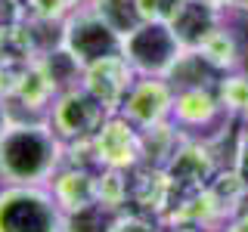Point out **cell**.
Returning <instances> with one entry per match:
<instances>
[{"label":"cell","instance_id":"1","mask_svg":"<svg viewBox=\"0 0 248 232\" xmlns=\"http://www.w3.org/2000/svg\"><path fill=\"white\" fill-rule=\"evenodd\" d=\"M68 145L56 136L50 121L16 118L0 127V186H50L65 164Z\"/></svg>","mask_w":248,"mask_h":232},{"label":"cell","instance_id":"2","mask_svg":"<svg viewBox=\"0 0 248 232\" xmlns=\"http://www.w3.org/2000/svg\"><path fill=\"white\" fill-rule=\"evenodd\" d=\"M62 217L50 186H0V232H62Z\"/></svg>","mask_w":248,"mask_h":232},{"label":"cell","instance_id":"3","mask_svg":"<svg viewBox=\"0 0 248 232\" xmlns=\"http://www.w3.org/2000/svg\"><path fill=\"white\" fill-rule=\"evenodd\" d=\"M121 44H124V37L108 25L90 3L75 6V10L65 13V19H62L59 46L81 68H90L103 59L121 56Z\"/></svg>","mask_w":248,"mask_h":232},{"label":"cell","instance_id":"4","mask_svg":"<svg viewBox=\"0 0 248 232\" xmlns=\"http://www.w3.org/2000/svg\"><path fill=\"white\" fill-rule=\"evenodd\" d=\"M183 50L186 46L180 44L170 22L161 19H146L140 28L124 34L121 44V56L137 72V77H168L180 62Z\"/></svg>","mask_w":248,"mask_h":232},{"label":"cell","instance_id":"5","mask_svg":"<svg viewBox=\"0 0 248 232\" xmlns=\"http://www.w3.org/2000/svg\"><path fill=\"white\" fill-rule=\"evenodd\" d=\"M108 115L112 112H108L84 84H75V87L59 90L56 96H53V102H50L44 118L50 121V127L56 130V136L65 145H75V143L87 145L90 139L96 136V130L106 124Z\"/></svg>","mask_w":248,"mask_h":232},{"label":"cell","instance_id":"6","mask_svg":"<svg viewBox=\"0 0 248 232\" xmlns=\"http://www.w3.org/2000/svg\"><path fill=\"white\" fill-rule=\"evenodd\" d=\"M174 84L168 77H137L118 108L121 118H127L137 130H149L168 124L174 115Z\"/></svg>","mask_w":248,"mask_h":232},{"label":"cell","instance_id":"7","mask_svg":"<svg viewBox=\"0 0 248 232\" xmlns=\"http://www.w3.org/2000/svg\"><path fill=\"white\" fill-rule=\"evenodd\" d=\"M90 152L99 167L130 170L143 161V130H137L127 118L115 112L90 139Z\"/></svg>","mask_w":248,"mask_h":232},{"label":"cell","instance_id":"8","mask_svg":"<svg viewBox=\"0 0 248 232\" xmlns=\"http://www.w3.org/2000/svg\"><path fill=\"white\" fill-rule=\"evenodd\" d=\"M134 81H137V72L127 65V59H124V56L103 59V62H96V65H90V68H84V72H81V84L112 115L121 108L127 90L134 87Z\"/></svg>","mask_w":248,"mask_h":232},{"label":"cell","instance_id":"9","mask_svg":"<svg viewBox=\"0 0 248 232\" xmlns=\"http://www.w3.org/2000/svg\"><path fill=\"white\" fill-rule=\"evenodd\" d=\"M170 28L177 31L186 50H199L220 28V6L208 3V0H183L170 19Z\"/></svg>","mask_w":248,"mask_h":232},{"label":"cell","instance_id":"10","mask_svg":"<svg viewBox=\"0 0 248 232\" xmlns=\"http://www.w3.org/2000/svg\"><path fill=\"white\" fill-rule=\"evenodd\" d=\"M50 189L56 201L62 204V211H72V207H81L87 201L99 198V174H90L87 167H68L62 164L50 180Z\"/></svg>","mask_w":248,"mask_h":232},{"label":"cell","instance_id":"11","mask_svg":"<svg viewBox=\"0 0 248 232\" xmlns=\"http://www.w3.org/2000/svg\"><path fill=\"white\" fill-rule=\"evenodd\" d=\"M220 112L223 105L217 99L214 87H189V90H177L170 121L180 124V127H208Z\"/></svg>","mask_w":248,"mask_h":232},{"label":"cell","instance_id":"12","mask_svg":"<svg viewBox=\"0 0 248 232\" xmlns=\"http://www.w3.org/2000/svg\"><path fill=\"white\" fill-rule=\"evenodd\" d=\"M168 81L174 84V90H189V87H217L220 81V68L202 50H183L180 62L174 65V72L168 74Z\"/></svg>","mask_w":248,"mask_h":232},{"label":"cell","instance_id":"13","mask_svg":"<svg viewBox=\"0 0 248 232\" xmlns=\"http://www.w3.org/2000/svg\"><path fill=\"white\" fill-rule=\"evenodd\" d=\"M214 174V161L208 149L202 145H180L174 152V158L168 161V180L170 183H192L205 186V180Z\"/></svg>","mask_w":248,"mask_h":232},{"label":"cell","instance_id":"14","mask_svg":"<svg viewBox=\"0 0 248 232\" xmlns=\"http://www.w3.org/2000/svg\"><path fill=\"white\" fill-rule=\"evenodd\" d=\"M118 207L106 204V201H87L81 207H72L62 217V232H112L118 220Z\"/></svg>","mask_w":248,"mask_h":232},{"label":"cell","instance_id":"15","mask_svg":"<svg viewBox=\"0 0 248 232\" xmlns=\"http://www.w3.org/2000/svg\"><path fill=\"white\" fill-rule=\"evenodd\" d=\"M103 19L112 25L118 34H130L134 28H140L146 22V13L140 6V0H87Z\"/></svg>","mask_w":248,"mask_h":232},{"label":"cell","instance_id":"16","mask_svg":"<svg viewBox=\"0 0 248 232\" xmlns=\"http://www.w3.org/2000/svg\"><path fill=\"white\" fill-rule=\"evenodd\" d=\"M202 53H205L208 56V62H214L217 68H220V72H232V68H236V62H239V46H236V37L230 34L227 28H217L211 37H208L205 44L199 46Z\"/></svg>","mask_w":248,"mask_h":232},{"label":"cell","instance_id":"17","mask_svg":"<svg viewBox=\"0 0 248 232\" xmlns=\"http://www.w3.org/2000/svg\"><path fill=\"white\" fill-rule=\"evenodd\" d=\"M214 90H217L223 112L248 118V74H223Z\"/></svg>","mask_w":248,"mask_h":232},{"label":"cell","instance_id":"18","mask_svg":"<svg viewBox=\"0 0 248 232\" xmlns=\"http://www.w3.org/2000/svg\"><path fill=\"white\" fill-rule=\"evenodd\" d=\"M180 3H183V0H140L146 19H161V22L174 19V13L180 10Z\"/></svg>","mask_w":248,"mask_h":232},{"label":"cell","instance_id":"19","mask_svg":"<svg viewBox=\"0 0 248 232\" xmlns=\"http://www.w3.org/2000/svg\"><path fill=\"white\" fill-rule=\"evenodd\" d=\"M112 232H158V226L149 220V217H140V214H118Z\"/></svg>","mask_w":248,"mask_h":232},{"label":"cell","instance_id":"20","mask_svg":"<svg viewBox=\"0 0 248 232\" xmlns=\"http://www.w3.org/2000/svg\"><path fill=\"white\" fill-rule=\"evenodd\" d=\"M232 174H236L239 186L248 192V130L239 136V145H236V161H232Z\"/></svg>","mask_w":248,"mask_h":232},{"label":"cell","instance_id":"21","mask_svg":"<svg viewBox=\"0 0 248 232\" xmlns=\"http://www.w3.org/2000/svg\"><path fill=\"white\" fill-rule=\"evenodd\" d=\"M223 232H248V217H245V214H239V217H236V220H232Z\"/></svg>","mask_w":248,"mask_h":232},{"label":"cell","instance_id":"22","mask_svg":"<svg viewBox=\"0 0 248 232\" xmlns=\"http://www.w3.org/2000/svg\"><path fill=\"white\" fill-rule=\"evenodd\" d=\"M239 214L248 217V192H242V198H239Z\"/></svg>","mask_w":248,"mask_h":232},{"label":"cell","instance_id":"23","mask_svg":"<svg viewBox=\"0 0 248 232\" xmlns=\"http://www.w3.org/2000/svg\"><path fill=\"white\" fill-rule=\"evenodd\" d=\"M174 232H199V229H192V226H180V229H174Z\"/></svg>","mask_w":248,"mask_h":232},{"label":"cell","instance_id":"24","mask_svg":"<svg viewBox=\"0 0 248 232\" xmlns=\"http://www.w3.org/2000/svg\"><path fill=\"white\" fill-rule=\"evenodd\" d=\"M239 3H245V6H248V0H239Z\"/></svg>","mask_w":248,"mask_h":232},{"label":"cell","instance_id":"25","mask_svg":"<svg viewBox=\"0 0 248 232\" xmlns=\"http://www.w3.org/2000/svg\"><path fill=\"white\" fill-rule=\"evenodd\" d=\"M0 127H3V124H0Z\"/></svg>","mask_w":248,"mask_h":232}]
</instances>
